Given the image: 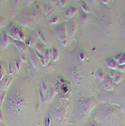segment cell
I'll return each instance as SVG.
<instances>
[{
	"mask_svg": "<svg viewBox=\"0 0 125 126\" xmlns=\"http://www.w3.org/2000/svg\"><path fill=\"white\" fill-rule=\"evenodd\" d=\"M81 7H82V9L84 10L85 12H86V13H88L89 12V8H87V5L85 2H82L81 3Z\"/></svg>",
	"mask_w": 125,
	"mask_h": 126,
	"instance_id": "7402d4cb",
	"label": "cell"
},
{
	"mask_svg": "<svg viewBox=\"0 0 125 126\" xmlns=\"http://www.w3.org/2000/svg\"><path fill=\"white\" fill-rule=\"evenodd\" d=\"M80 59H81V60H84V54H83L82 53L80 54Z\"/></svg>",
	"mask_w": 125,
	"mask_h": 126,
	"instance_id": "1f68e13d",
	"label": "cell"
},
{
	"mask_svg": "<svg viewBox=\"0 0 125 126\" xmlns=\"http://www.w3.org/2000/svg\"><path fill=\"white\" fill-rule=\"evenodd\" d=\"M8 36L10 38H11L13 40L19 41V38H18L19 28L17 26H15V25L8 26Z\"/></svg>",
	"mask_w": 125,
	"mask_h": 126,
	"instance_id": "3957f363",
	"label": "cell"
},
{
	"mask_svg": "<svg viewBox=\"0 0 125 126\" xmlns=\"http://www.w3.org/2000/svg\"><path fill=\"white\" fill-rule=\"evenodd\" d=\"M47 85H46V84L42 82V84H41V92H42L44 94L47 92Z\"/></svg>",
	"mask_w": 125,
	"mask_h": 126,
	"instance_id": "44dd1931",
	"label": "cell"
},
{
	"mask_svg": "<svg viewBox=\"0 0 125 126\" xmlns=\"http://www.w3.org/2000/svg\"><path fill=\"white\" fill-rule=\"evenodd\" d=\"M45 44H43L42 42H37L36 44V50L37 51V54L40 55V56H43L45 51L46 49H45Z\"/></svg>",
	"mask_w": 125,
	"mask_h": 126,
	"instance_id": "8992f818",
	"label": "cell"
},
{
	"mask_svg": "<svg viewBox=\"0 0 125 126\" xmlns=\"http://www.w3.org/2000/svg\"><path fill=\"white\" fill-rule=\"evenodd\" d=\"M0 121H2V114L1 110H0Z\"/></svg>",
	"mask_w": 125,
	"mask_h": 126,
	"instance_id": "d6a6232c",
	"label": "cell"
},
{
	"mask_svg": "<svg viewBox=\"0 0 125 126\" xmlns=\"http://www.w3.org/2000/svg\"><path fill=\"white\" fill-rule=\"evenodd\" d=\"M18 38H19V41L20 42H23L25 40V35L23 31V30L21 28H19V30H18Z\"/></svg>",
	"mask_w": 125,
	"mask_h": 126,
	"instance_id": "4fadbf2b",
	"label": "cell"
},
{
	"mask_svg": "<svg viewBox=\"0 0 125 126\" xmlns=\"http://www.w3.org/2000/svg\"><path fill=\"white\" fill-rule=\"evenodd\" d=\"M57 20H58L57 17H53V18H51V19L50 20V24H56V23L57 22Z\"/></svg>",
	"mask_w": 125,
	"mask_h": 126,
	"instance_id": "d4e9b609",
	"label": "cell"
},
{
	"mask_svg": "<svg viewBox=\"0 0 125 126\" xmlns=\"http://www.w3.org/2000/svg\"><path fill=\"white\" fill-rule=\"evenodd\" d=\"M19 55H20V60H21L22 61H23V62H25V63H26V61H27V57H26V55L25 54V53L19 51Z\"/></svg>",
	"mask_w": 125,
	"mask_h": 126,
	"instance_id": "ac0fdd59",
	"label": "cell"
},
{
	"mask_svg": "<svg viewBox=\"0 0 125 126\" xmlns=\"http://www.w3.org/2000/svg\"><path fill=\"white\" fill-rule=\"evenodd\" d=\"M37 33H38V36H39V39L41 40V42H42L43 44L45 45L46 41H45V36H44V35L42 34V33H41V31H38Z\"/></svg>",
	"mask_w": 125,
	"mask_h": 126,
	"instance_id": "2e32d148",
	"label": "cell"
},
{
	"mask_svg": "<svg viewBox=\"0 0 125 126\" xmlns=\"http://www.w3.org/2000/svg\"><path fill=\"white\" fill-rule=\"evenodd\" d=\"M11 81V77H5L2 79V81H0V90L5 89L8 88L9 84Z\"/></svg>",
	"mask_w": 125,
	"mask_h": 126,
	"instance_id": "52a82bcc",
	"label": "cell"
},
{
	"mask_svg": "<svg viewBox=\"0 0 125 126\" xmlns=\"http://www.w3.org/2000/svg\"><path fill=\"white\" fill-rule=\"evenodd\" d=\"M51 125V118L49 117H47V126H50Z\"/></svg>",
	"mask_w": 125,
	"mask_h": 126,
	"instance_id": "4dcf8cb0",
	"label": "cell"
},
{
	"mask_svg": "<svg viewBox=\"0 0 125 126\" xmlns=\"http://www.w3.org/2000/svg\"><path fill=\"white\" fill-rule=\"evenodd\" d=\"M8 73L10 74H12V68H11V65L10 63L8 64Z\"/></svg>",
	"mask_w": 125,
	"mask_h": 126,
	"instance_id": "f546056e",
	"label": "cell"
},
{
	"mask_svg": "<svg viewBox=\"0 0 125 126\" xmlns=\"http://www.w3.org/2000/svg\"><path fill=\"white\" fill-rule=\"evenodd\" d=\"M43 11H44V13H45V15L46 16L48 15V14H49L51 12V7L50 6H48V5H44L43 7Z\"/></svg>",
	"mask_w": 125,
	"mask_h": 126,
	"instance_id": "e0dca14e",
	"label": "cell"
},
{
	"mask_svg": "<svg viewBox=\"0 0 125 126\" xmlns=\"http://www.w3.org/2000/svg\"><path fill=\"white\" fill-rule=\"evenodd\" d=\"M75 29H76L75 24L73 22L69 23L68 24V26H67V28H66V35H67V36L69 37V38L72 37L75 35Z\"/></svg>",
	"mask_w": 125,
	"mask_h": 126,
	"instance_id": "277c9868",
	"label": "cell"
},
{
	"mask_svg": "<svg viewBox=\"0 0 125 126\" xmlns=\"http://www.w3.org/2000/svg\"><path fill=\"white\" fill-rule=\"evenodd\" d=\"M117 64L120 65V66L125 64V54H122L121 57L120 58V59L118 60V61H117Z\"/></svg>",
	"mask_w": 125,
	"mask_h": 126,
	"instance_id": "9a60e30c",
	"label": "cell"
},
{
	"mask_svg": "<svg viewBox=\"0 0 125 126\" xmlns=\"http://www.w3.org/2000/svg\"><path fill=\"white\" fill-rule=\"evenodd\" d=\"M117 69H118L121 72H125V64L118 67H117Z\"/></svg>",
	"mask_w": 125,
	"mask_h": 126,
	"instance_id": "f1b7e54d",
	"label": "cell"
},
{
	"mask_svg": "<svg viewBox=\"0 0 125 126\" xmlns=\"http://www.w3.org/2000/svg\"><path fill=\"white\" fill-rule=\"evenodd\" d=\"M21 63H22V60H20V58H17L15 60V67L17 69V70L19 72L20 69V66H21Z\"/></svg>",
	"mask_w": 125,
	"mask_h": 126,
	"instance_id": "5bb4252c",
	"label": "cell"
},
{
	"mask_svg": "<svg viewBox=\"0 0 125 126\" xmlns=\"http://www.w3.org/2000/svg\"><path fill=\"white\" fill-rule=\"evenodd\" d=\"M12 44L16 45V47L17 48V49H18V51L23 52V53H25L26 51V45L23 42L13 40Z\"/></svg>",
	"mask_w": 125,
	"mask_h": 126,
	"instance_id": "5b68a950",
	"label": "cell"
},
{
	"mask_svg": "<svg viewBox=\"0 0 125 126\" xmlns=\"http://www.w3.org/2000/svg\"><path fill=\"white\" fill-rule=\"evenodd\" d=\"M5 92H3L2 94H0V106H2V102H3L4 98H5Z\"/></svg>",
	"mask_w": 125,
	"mask_h": 126,
	"instance_id": "cb8c5ba5",
	"label": "cell"
},
{
	"mask_svg": "<svg viewBox=\"0 0 125 126\" xmlns=\"http://www.w3.org/2000/svg\"><path fill=\"white\" fill-rule=\"evenodd\" d=\"M66 3H67V1H66V0H62H62H60V4L62 7V8H64V7L66 6Z\"/></svg>",
	"mask_w": 125,
	"mask_h": 126,
	"instance_id": "83f0119b",
	"label": "cell"
},
{
	"mask_svg": "<svg viewBox=\"0 0 125 126\" xmlns=\"http://www.w3.org/2000/svg\"><path fill=\"white\" fill-rule=\"evenodd\" d=\"M5 24H6V20L0 16V29H1L2 27H3Z\"/></svg>",
	"mask_w": 125,
	"mask_h": 126,
	"instance_id": "ffe728a7",
	"label": "cell"
},
{
	"mask_svg": "<svg viewBox=\"0 0 125 126\" xmlns=\"http://www.w3.org/2000/svg\"><path fill=\"white\" fill-rule=\"evenodd\" d=\"M2 76H3V67H2V64H0V81L2 80Z\"/></svg>",
	"mask_w": 125,
	"mask_h": 126,
	"instance_id": "4316f807",
	"label": "cell"
},
{
	"mask_svg": "<svg viewBox=\"0 0 125 126\" xmlns=\"http://www.w3.org/2000/svg\"><path fill=\"white\" fill-rule=\"evenodd\" d=\"M39 98H40L41 101L43 103L45 101V96H44V93L41 92V90L39 92Z\"/></svg>",
	"mask_w": 125,
	"mask_h": 126,
	"instance_id": "603a6c76",
	"label": "cell"
},
{
	"mask_svg": "<svg viewBox=\"0 0 125 126\" xmlns=\"http://www.w3.org/2000/svg\"><path fill=\"white\" fill-rule=\"evenodd\" d=\"M106 66H107V67H109V69H117V67H118V66H117V63L113 58H109L107 60Z\"/></svg>",
	"mask_w": 125,
	"mask_h": 126,
	"instance_id": "ba28073f",
	"label": "cell"
},
{
	"mask_svg": "<svg viewBox=\"0 0 125 126\" xmlns=\"http://www.w3.org/2000/svg\"><path fill=\"white\" fill-rule=\"evenodd\" d=\"M121 79H122V76H121V75L117 74V75H115V77H114V82H115V83H117V84L118 82H121Z\"/></svg>",
	"mask_w": 125,
	"mask_h": 126,
	"instance_id": "d6986e66",
	"label": "cell"
},
{
	"mask_svg": "<svg viewBox=\"0 0 125 126\" xmlns=\"http://www.w3.org/2000/svg\"><path fill=\"white\" fill-rule=\"evenodd\" d=\"M51 55H52V60L53 61H56L59 58V52L56 48H53L51 50Z\"/></svg>",
	"mask_w": 125,
	"mask_h": 126,
	"instance_id": "7c38bea8",
	"label": "cell"
},
{
	"mask_svg": "<svg viewBox=\"0 0 125 126\" xmlns=\"http://www.w3.org/2000/svg\"><path fill=\"white\" fill-rule=\"evenodd\" d=\"M56 36H57V39L60 42V43L62 46H66L67 44V35H66V28L64 24H62L59 25L56 30Z\"/></svg>",
	"mask_w": 125,
	"mask_h": 126,
	"instance_id": "6da1fadb",
	"label": "cell"
},
{
	"mask_svg": "<svg viewBox=\"0 0 125 126\" xmlns=\"http://www.w3.org/2000/svg\"><path fill=\"white\" fill-rule=\"evenodd\" d=\"M13 43V39L8 36V35L4 31L2 32V37H1V41H0V45L2 48H6L8 46V45Z\"/></svg>",
	"mask_w": 125,
	"mask_h": 126,
	"instance_id": "7a4b0ae2",
	"label": "cell"
},
{
	"mask_svg": "<svg viewBox=\"0 0 125 126\" xmlns=\"http://www.w3.org/2000/svg\"><path fill=\"white\" fill-rule=\"evenodd\" d=\"M29 54H30V60H31V62H32V66L36 68V69H38V64H39V60L36 58V54L35 53H32V51H29Z\"/></svg>",
	"mask_w": 125,
	"mask_h": 126,
	"instance_id": "9c48e42d",
	"label": "cell"
},
{
	"mask_svg": "<svg viewBox=\"0 0 125 126\" xmlns=\"http://www.w3.org/2000/svg\"><path fill=\"white\" fill-rule=\"evenodd\" d=\"M55 94H56V91L54 90V88H51L49 91H48V92L47 94V101L49 102L54 97Z\"/></svg>",
	"mask_w": 125,
	"mask_h": 126,
	"instance_id": "8fae6325",
	"label": "cell"
},
{
	"mask_svg": "<svg viewBox=\"0 0 125 126\" xmlns=\"http://www.w3.org/2000/svg\"><path fill=\"white\" fill-rule=\"evenodd\" d=\"M76 12H77V8H75V7H70L66 11L65 16L66 17H72L75 15Z\"/></svg>",
	"mask_w": 125,
	"mask_h": 126,
	"instance_id": "30bf717a",
	"label": "cell"
},
{
	"mask_svg": "<svg viewBox=\"0 0 125 126\" xmlns=\"http://www.w3.org/2000/svg\"><path fill=\"white\" fill-rule=\"evenodd\" d=\"M122 54H123V53H119V54H116V55L115 56V57H114V58H113V59H114L115 61H117H117H118V60L120 59V58L121 57Z\"/></svg>",
	"mask_w": 125,
	"mask_h": 126,
	"instance_id": "484cf974",
	"label": "cell"
}]
</instances>
